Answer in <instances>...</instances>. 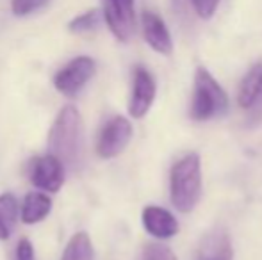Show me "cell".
I'll list each match as a JSON object with an SVG mask.
<instances>
[{"label":"cell","instance_id":"1","mask_svg":"<svg viewBox=\"0 0 262 260\" xmlns=\"http://www.w3.org/2000/svg\"><path fill=\"white\" fill-rule=\"evenodd\" d=\"M202 198V162L194 152L180 157L169 171V200L182 214L196 208Z\"/></svg>","mask_w":262,"mask_h":260},{"label":"cell","instance_id":"2","mask_svg":"<svg viewBox=\"0 0 262 260\" xmlns=\"http://www.w3.org/2000/svg\"><path fill=\"white\" fill-rule=\"evenodd\" d=\"M82 152V120L73 105L59 111L49 132V153L57 157L64 166L79 162Z\"/></svg>","mask_w":262,"mask_h":260},{"label":"cell","instance_id":"3","mask_svg":"<svg viewBox=\"0 0 262 260\" xmlns=\"http://www.w3.org/2000/svg\"><path fill=\"white\" fill-rule=\"evenodd\" d=\"M228 94L212 73L204 66L194 72L193 97H191L189 116L194 122H210L221 118L228 111Z\"/></svg>","mask_w":262,"mask_h":260},{"label":"cell","instance_id":"4","mask_svg":"<svg viewBox=\"0 0 262 260\" xmlns=\"http://www.w3.org/2000/svg\"><path fill=\"white\" fill-rule=\"evenodd\" d=\"M97 72V64L91 57L80 56L70 61L64 68H61L54 77V86L64 97H75L82 91V87L93 79Z\"/></svg>","mask_w":262,"mask_h":260},{"label":"cell","instance_id":"5","mask_svg":"<svg viewBox=\"0 0 262 260\" xmlns=\"http://www.w3.org/2000/svg\"><path fill=\"white\" fill-rule=\"evenodd\" d=\"M132 139V123L125 116L107 120L97 139V153L102 159H114L128 146Z\"/></svg>","mask_w":262,"mask_h":260},{"label":"cell","instance_id":"6","mask_svg":"<svg viewBox=\"0 0 262 260\" xmlns=\"http://www.w3.org/2000/svg\"><path fill=\"white\" fill-rule=\"evenodd\" d=\"M157 86L154 75L143 66L134 69V79H132V93L128 100V114L136 120H141L148 114L154 100H156Z\"/></svg>","mask_w":262,"mask_h":260},{"label":"cell","instance_id":"7","mask_svg":"<svg viewBox=\"0 0 262 260\" xmlns=\"http://www.w3.org/2000/svg\"><path fill=\"white\" fill-rule=\"evenodd\" d=\"M104 18L120 41H128L136 29L134 0H104Z\"/></svg>","mask_w":262,"mask_h":260},{"label":"cell","instance_id":"8","mask_svg":"<svg viewBox=\"0 0 262 260\" xmlns=\"http://www.w3.org/2000/svg\"><path fill=\"white\" fill-rule=\"evenodd\" d=\"M64 164L52 153L43 155L39 159L32 160L29 177L34 187L39 191L47 193H57L64 184Z\"/></svg>","mask_w":262,"mask_h":260},{"label":"cell","instance_id":"9","mask_svg":"<svg viewBox=\"0 0 262 260\" xmlns=\"http://www.w3.org/2000/svg\"><path fill=\"white\" fill-rule=\"evenodd\" d=\"M194 260H234V248L223 226H214L200 237Z\"/></svg>","mask_w":262,"mask_h":260},{"label":"cell","instance_id":"10","mask_svg":"<svg viewBox=\"0 0 262 260\" xmlns=\"http://www.w3.org/2000/svg\"><path fill=\"white\" fill-rule=\"evenodd\" d=\"M141 221L146 232L159 241L171 239L180 230V225L175 216L168 208L157 207V205H148V207L143 208Z\"/></svg>","mask_w":262,"mask_h":260},{"label":"cell","instance_id":"11","mask_svg":"<svg viewBox=\"0 0 262 260\" xmlns=\"http://www.w3.org/2000/svg\"><path fill=\"white\" fill-rule=\"evenodd\" d=\"M143 38L150 45V49L156 50L157 54L169 56L173 52V41L164 20L152 11H145L141 16Z\"/></svg>","mask_w":262,"mask_h":260},{"label":"cell","instance_id":"12","mask_svg":"<svg viewBox=\"0 0 262 260\" xmlns=\"http://www.w3.org/2000/svg\"><path fill=\"white\" fill-rule=\"evenodd\" d=\"M262 98V63H255L241 79L237 104L241 109H252Z\"/></svg>","mask_w":262,"mask_h":260},{"label":"cell","instance_id":"13","mask_svg":"<svg viewBox=\"0 0 262 260\" xmlns=\"http://www.w3.org/2000/svg\"><path fill=\"white\" fill-rule=\"evenodd\" d=\"M52 210V200L47 196L45 193H29L25 196L24 203L20 208V218L25 225H36V223L43 221Z\"/></svg>","mask_w":262,"mask_h":260},{"label":"cell","instance_id":"14","mask_svg":"<svg viewBox=\"0 0 262 260\" xmlns=\"http://www.w3.org/2000/svg\"><path fill=\"white\" fill-rule=\"evenodd\" d=\"M18 219V203L11 193L0 195V241L11 237Z\"/></svg>","mask_w":262,"mask_h":260},{"label":"cell","instance_id":"15","mask_svg":"<svg viewBox=\"0 0 262 260\" xmlns=\"http://www.w3.org/2000/svg\"><path fill=\"white\" fill-rule=\"evenodd\" d=\"M61 260H95V250L86 232H77L68 241Z\"/></svg>","mask_w":262,"mask_h":260},{"label":"cell","instance_id":"16","mask_svg":"<svg viewBox=\"0 0 262 260\" xmlns=\"http://www.w3.org/2000/svg\"><path fill=\"white\" fill-rule=\"evenodd\" d=\"M98 21H100L98 11L91 9V11H86V13L73 18V20L70 21L68 29L72 32H75V34H84V32H90V31H93V29H97Z\"/></svg>","mask_w":262,"mask_h":260},{"label":"cell","instance_id":"17","mask_svg":"<svg viewBox=\"0 0 262 260\" xmlns=\"http://www.w3.org/2000/svg\"><path fill=\"white\" fill-rule=\"evenodd\" d=\"M141 260H179L168 246L161 243H150L143 248Z\"/></svg>","mask_w":262,"mask_h":260},{"label":"cell","instance_id":"18","mask_svg":"<svg viewBox=\"0 0 262 260\" xmlns=\"http://www.w3.org/2000/svg\"><path fill=\"white\" fill-rule=\"evenodd\" d=\"M50 0H13L11 2V11L14 16H27L34 11L41 9L49 4Z\"/></svg>","mask_w":262,"mask_h":260},{"label":"cell","instance_id":"19","mask_svg":"<svg viewBox=\"0 0 262 260\" xmlns=\"http://www.w3.org/2000/svg\"><path fill=\"white\" fill-rule=\"evenodd\" d=\"M194 7V13L202 18V20H210L216 13L217 6L221 0H191Z\"/></svg>","mask_w":262,"mask_h":260},{"label":"cell","instance_id":"20","mask_svg":"<svg viewBox=\"0 0 262 260\" xmlns=\"http://www.w3.org/2000/svg\"><path fill=\"white\" fill-rule=\"evenodd\" d=\"M14 260H36L34 246L27 237L20 239V243H18L16 251H14Z\"/></svg>","mask_w":262,"mask_h":260}]
</instances>
